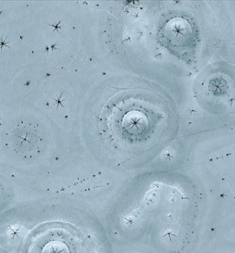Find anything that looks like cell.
I'll return each instance as SVG.
<instances>
[{"label":"cell","mask_w":235,"mask_h":253,"mask_svg":"<svg viewBox=\"0 0 235 253\" xmlns=\"http://www.w3.org/2000/svg\"><path fill=\"white\" fill-rule=\"evenodd\" d=\"M169 114L165 101L143 92L118 94L102 112L107 136L122 147L156 143L165 136Z\"/></svg>","instance_id":"6da1fadb"}]
</instances>
